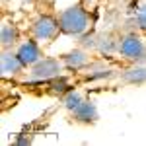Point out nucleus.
<instances>
[{"mask_svg": "<svg viewBox=\"0 0 146 146\" xmlns=\"http://www.w3.org/2000/svg\"><path fill=\"white\" fill-rule=\"evenodd\" d=\"M58 18V25H60V33L68 35V37H82L92 29L94 18L92 14L82 4H74L68 6L64 10H60Z\"/></svg>", "mask_w": 146, "mask_h": 146, "instance_id": "nucleus-1", "label": "nucleus"}, {"mask_svg": "<svg viewBox=\"0 0 146 146\" xmlns=\"http://www.w3.org/2000/svg\"><path fill=\"white\" fill-rule=\"evenodd\" d=\"M117 53L129 62H146V41L136 33H125L119 37Z\"/></svg>", "mask_w": 146, "mask_h": 146, "instance_id": "nucleus-2", "label": "nucleus"}, {"mask_svg": "<svg viewBox=\"0 0 146 146\" xmlns=\"http://www.w3.org/2000/svg\"><path fill=\"white\" fill-rule=\"evenodd\" d=\"M29 33L35 41L39 43H51L60 35V25H58V18L51 16V14H41L37 16L31 25H29Z\"/></svg>", "mask_w": 146, "mask_h": 146, "instance_id": "nucleus-3", "label": "nucleus"}, {"mask_svg": "<svg viewBox=\"0 0 146 146\" xmlns=\"http://www.w3.org/2000/svg\"><path fill=\"white\" fill-rule=\"evenodd\" d=\"M62 60L60 58H53V56H43L35 62L33 66H29V78L39 80V82H49V80L60 76L62 72Z\"/></svg>", "mask_w": 146, "mask_h": 146, "instance_id": "nucleus-4", "label": "nucleus"}, {"mask_svg": "<svg viewBox=\"0 0 146 146\" xmlns=\"http://www.w3.org/2000/svg\"><path fill=\"white\" fill-rule=\"evenodd\" d=\"M70 119L76 125H96L100 119V113L96 107V101L84 98V101L80 103L74 111H70Z\"/></svg>", "mask_w": 146, "mask_h": 146, "instance_id": "nucleus-5", "label": "nucleus"}, {"mask_svg": "<svg viewBox=\"0 0 146 146\" xmlns=\"http://www.w3.org/2000/svg\"><path fill=\"white\" fill-rule=\"evenodd\" d=\"M39 45H41V43L35 41L33 37H31V39H27V41H22L20 45L14 49L16 55L20 56V60L25 64V68L33 66L39 58H43V53H41V47Z\"/></svg>", "mask_w": 146, "mask_h": 146, "instance_id": "nucleus-6", "label": "nucleus"}, {"mask_svg": "<svg viewBox=\"0 0 146 146\" xmlns=\"http://www.w3.org/2000/svg\"><path fill=\"white\" fill-rule=\"evenodd\" d=\"M23 70H25V64L20 60V56L16 55V51H2V58H0V72L4 78H16L20 76Z\"/></svg>", "mask_w": 146, "mask_h": 146, "instance_id": "nucleus-7", "label": "nucleus"}, {"mask_svg": "<svg viewBox=\"0 0 146 146\" xmlns=\"http://www.w3.org/2000/svg\"><path fill=\"white\" fill-rule=\"evenodd\" d=\"M60 60H62L64 68L80 70V68H86L90 64V53L84 51V49H74V51H70V53L60 55Z\"/></svg>", "mask_w": 146, "mask_h": 146, "instance_id": "nucleus-8", "label": "nucleus"}, {"mask_svg": "<svg viewBox=\"0 0 146 146\" xmlns=\"http://www.w3.org/2000/svg\"><path fill=\"white\" fill-rule=\"evenodd\" d=\"M121 82L129 86H144L146 84V62H136L131 68L121 72Z\"/></svg>", "mask_w": 146, "mask_h": 146, "instance_id": "nucleus-9", "label": "nucleus"}, {"mask_svg": "<svg viewBox=\"0 0 146 146\" xmlns=\"http://www.w3.org/2000/svg\"><path fill=\"white\" fill-rule=\"evenodd\" d=\"M0 41H2V51H12L20 45V31L14 23H2L0 31Z\"/></svg>", "mask_w": 146, "mask_h": 146, "instance_id": "nucleus-10", "label": "nucleus"}, {"mask_svg": "<svg viewBox=\"0 0 146 146\" xmlns=\"http://www.w3.org/2000/svg\"><path fill=\"white\" fill-rule=\"evenodd\" d=\"M82 101H84V96H82L80 92H76V90H68V92H64V96L60 98V103H62V107H64L68 113L74 111V109L78 107Z\"/></svg>", "mask_w": 146, "mask_h": 146, "instance_id": "nucleus-11", "label": "nucleus"}, {"mask_svg": "<svg viewBox=\"0 0 146 146\" xmlns=\"http://www.w3.org/2000/svg\"><path fill=\"white\" fill-rule=\"evenodd\" d=\"M135 23L138 29L146 31V0H140L135 10Z\"/></svg>", "mask_w": 146, "mask_h": 146, "instance_id": "nucleus-12", "label": "nucleus"}]
</instances>
